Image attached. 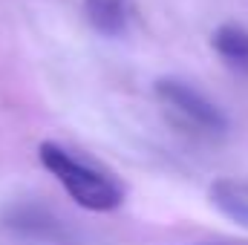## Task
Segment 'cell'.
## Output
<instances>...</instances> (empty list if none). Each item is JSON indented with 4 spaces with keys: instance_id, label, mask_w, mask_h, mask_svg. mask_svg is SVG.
<instances>
[{
    "instance_id": "2",
    "label": "cell",
    "mask_w": 248,
    "mask_h": 245,
    "mask_svg": "<svg viewBox=\"0 0 248 245\" xmlns=\"http://www.w3.org/2000/svg\"><path fill=\"white\" fill-rule=\"evenodd\" d=\"M153 92H156L159 104L179 124H185L193 133L222 136L228 130V116L208 95H202L196 87H190V84L179 81V78H159Z\"/></svg>"
},
{
    "instance_id": "5",
    "label": "cell",
    "mask_w": 248,
    "mask_h": 245,
    "mask_svg": "<svg viewBox=\"0 0 248 245\" xmlns=\"http://www.w3.org/2000/svg\"><path fill=\"white\" fill-rule=\"evenodd\" d=\"M211 46L217 49V55L228 63L231 69L248 75V32L243 26L225 23L211 35Z\"/></svg>"
},
{
    "instance_id": "4",
    "label": "cell",
    "mask_w": 248,
    "mask_h": 245,
    "mask_svg": "<svg viewBox=\"0 0 248 245\" xmlns=\"http://www.w3.org/2000/svg\"><path fill=\"white\" fill-rule=\"evenodd\" d=\"M211 202L214 208L228 216L231 222L248 228V182H240V179H217L211 184Z\"/></svg>"
},
{
    "instance_id": "3",
    "label": "cell",
    "mask_w": 248,
    "mask_h": 245,
    "mask_svg": "<svg viewBox=\"0 0 248 245\" xmlns=\"http://www.w3.org/2000/svg\"><path fill=\"white\" fill-rule=\"evenodd\" d=\"M87 23L104 38H122L133 23V3L130 0H84Z\"/></svg>"
},
{
    "instance_id": "1",
    "label": "cell",
    "mask_w": 248,
    "mask_h": 245,
    "mask_svg": "<svg viewBox=\"0 0 248 245\" xmlns=\"http://www.w3.org/2000/svg\"><path fill=\"white\" fill-rule=\"evenodd\" d=\"M38 159L46 173L55 176V182L66 190V196L93 214H110L124 205V187L110 173H101L98 168L87 165L84 159L72 156L55 141L38 144Z\"/></svg>"
}]
</instances>
